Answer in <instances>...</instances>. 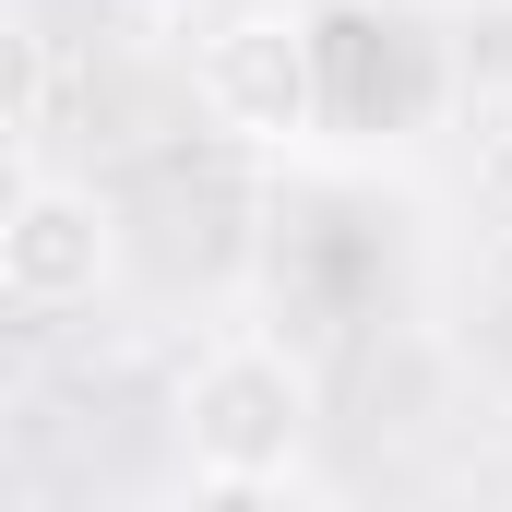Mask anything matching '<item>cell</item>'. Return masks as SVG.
<instances>
[{
  "mask_svg": "<svg viewBox=\"0 0 512 512\" xmlns=\"http://www.w3.org/2000/svg\"><path fill=\"white\" fill-rule=\"evenodd\" d=\"M310 429H322V382L274 334L203 346L191 382H179V465H191L203 501H286V489H310Z\"/></svg>",
  "mask_w": 512,
  "mask_h": 512,
  "instance_id": "1",
  "label": "cell"
},
{
  "mask_svg": "<svg viewBox=\"0 0 512 512\" xmlns=\"http://www.w3.org/2000/svg\"><path fill=\"white\" fill-rule=\"evenodd\" d=\"M191 96H203V120L227 131V143H251V155L310 143L322 131V36H310V12H286V0L227 12L203 36V60H191Z\"/></svg>",
  "mask_w": 512,
  "mask_h": 512,
  "instance_id": "2",
  "label": "cell"
},
{
  "mask_svg": "<svg viewBox=\"0 0 512 512\" xmlns=\"http://www.w3.org/2000/svg\"><path fill=\"white\" fill-rule=\"evenodd\" d=\"M108 274H120V215H108V191H96V179H60L48 155L12 167V191H0V298H12L24 322H60V310H96Z\"/></svg>",
  "mask_w": 512,
  "mask_h": 512,
  "instance_id": "3",
  "label": "cell"
},
{
  "mask_svg": "<svg viewBox=\"0 0 512 512\" xmlns=\"http://www.w3.org/2000/svg\"><path fill=\"white\" fill-rule=\"evenodd\" d=\"M441 84L477 108V120H512V0H465L453 36H441Z\"/></svg>",
  "mask_w": 512,
  "mask_h": 512,
  "instance_id": "4",
  "label": "cell"
},
{
  "mask_svg": "<svg viewBox=\"0 0 512 512\" xmlns=\"http://www.w3.org/2000/svg\"><path fill=\"white\" fill-rule=\"evenodd\" d=\"M108 12H131V24H191L203 0H108Z\"/></svg>",
  "mask_w": 512,
  "mask_h": 512,
  "instance_id": "5",
  "label": "cell"
}]
</instances>
